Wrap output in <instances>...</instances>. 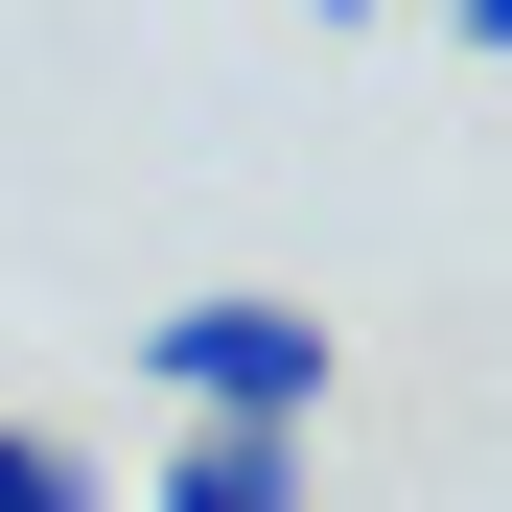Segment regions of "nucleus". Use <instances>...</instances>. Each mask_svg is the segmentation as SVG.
I'll use <instances>...</instances> for the list:
<instances>
[{"label": "nucleus", "instance_id": "20e7f679", "mask_svg": "<svg viewBox=\"0 0 512 512\" xmlns=\"http://www.w3.org/2000/svg\"><path fill=\"white\" fill-rule=\"evenodd\" d=\"M443 24H466V47H489V70H512V0H443Z\"/></svg>", "mask_w": 512, "mask_h": 512}, {"label": "nucleus", "instance_id": "f03ea898", "mask_svg": "<svg viewBox=\"0 0 512 512\" xmlns=\"http://www.w3.org/2000/svg\"><path fill=\"white\" fill-rule=\"evenodd\" d=\"M140 512H303V443H256V419H163Z\"/></svg>", "mask_w": 512, "mask_h": 512}, {"label": "nucleus", "instance_id": "7ed1b4c3", "mask_svg": "<svg viewBox=\"0 0 512 512\" xmlns=\"http://www.w3.org/2000/svg\"><path fill=\"white\" fill-rule=\"evenodd\" d=\"M94 489H117V466L70 443V419H0V512H94Z\"/></svg>", "mask_w": 512, "mask_h": 512}, {"label": "nucleus", "instance_id": "39448f33", "mask_svg": "<svg viewBox=\"0 0 512 512\" xmlns=\"http://www.w3.org/2000/svg\"><path fill=\"white\" fill-rule=\"evenodd\" d=\"M303 24H373V0H303Z\"/></svg>", "mask_w": 512, "mask_h": 512}, {"label": "nucleus", "instance_id": "f257e3e1", "mask_svg": "<svg viewBox=\"0 0 512 512\" xmlns=\"http://www.w3.org/2000/svg\"><path fill=\"white\" fill-rule=\"evenodd\" d=\"M140 396H163V419H256V443H326L350 350H326V303L210 280V303H163V326H140Z\"/></svg>", "mask_w": 512, "mask_h": 512}]
</instances>
